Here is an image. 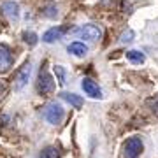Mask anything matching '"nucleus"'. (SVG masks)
I'll use <instances>...</instances> for the list:
<instances>
[{
    "label": "nucleus",
    "instance_id": "nucleus-1",
    "mask_svg": "<svg viewBox=\"0 0 158 158\" xmlns=\"http://www.w3.org/2000/svg\"><path fill=\"white\" fill-rule=\"evenodd\" d=\"M42 114H44L46 121H49L51 125H58V123H62L63 116H65V111H63V107L58 102H49L44 107Z\"/></svg>",
    "mask_w": 158,
    "mask_h": 158
},
{
    "label": "nucleus",
    "instance_id": "nucleus-2",
    "mask_svg": "<svg viewBox=\"0 0 158 158\" xmlns=\"http://www.w3.org/2000/svg\"><path fill=\"white\" fill-rule=\"evenodd\" d=\"M37 90H39L40 95H48V93H51V91L55 90V81H53V77L49 76V72H48L46 67H40V70H39Z\"/></svg>",
    "mask_w": 158,
    "mask_h": 158
},
{
    "label": "nucleus",
    "instance_id": "nucleus-3",
    "mask_svg": "<svg viewBox=\"0 0 158 158\" xmlns=\"http://www.w3.org/2000/svg\"><path fill=\"white\" fill-rule=\"evenodd\" d=\"M123 156L125 158H139V155L142 153L144 149V144H142L141 137H130L128 141L125 142V148H123Z\"/></svg>",
    "mask_w": 158,
    "mask_h": 158
},
{
    "label": "nucleus",
    "instance_id": "nucleus-4",
    "mask_svg": "<svg viewBox=\"0 0 158 158\" xmlns=\"http://www.w3.org/2000/svg\"><path fill=\"white\" fill-rule=\"evenodd\" d=\"M30 74H32V63L27 62L19 70H18V76H16V79H14V90L19 91V90L25 88V85L28 83V79H30Z\"/></svg>",
    "mask_w": 158,
    "mask_h": 158
},
{
    "label": "nucleus",
    "instance_id": "nucleus-5",
    "mask_svg": "<svg viewBox=\"0 0 158 158\" xmlns=\"http://www.w3.org/2000/svg\"><path fill=\"white\" fill-rule=\"evenodd\" d=\"M12 67V51L9 46L0 44V74L9 72Z\"/></svg>",
    "mask_w": 158,
    "mask_h": 158
},
{
    "label": "nucleus",
    "instance_id": "nucleus-6",
    "mask_svg": "<svg viewBox=\"0 0 158 158\" xmlns=\"http://www.w3.org/2000/svg\"><path fill=\"white\" fill-rule=\"evenodd\" d=\"M77 35L81 39H86V40H98L102 37V30L97 25H83L77 30Z\"/></svg>",
    "mask_w": 158,
    "mask_h": 158
},
{
    "label": "nucleus",
    "instance_id": "nucleus-7",
    "mask_svg": "<svg viewBox=\"0 0 158 158\" xmlns=\"http://www.w3.org/2000/svg\"><path fill=\"white\" fill-rule=\"evenodd\" d=\"M81 88H83V91H85L88 97H91V98H102L100 86L97 85L95 81H91L90 77H85L81 81Z\"/></svg>",
    "mask_w": 158,
    "mask_h": 158
},
{
    "label": "nucleus",
    "instance_id": "nucleus-8",
    "mask_svg": "<svg viewBox=\"0 0 158 158\" xmlns=\"http://www.w3.org/2000/svg\"><path fill=\"white\" fill-rule=\"evenodd\" d=\"M65 32H67V28H65V27H53V28H49L48 32H44L42 40H44V42H48V44H53V42H56V40L62 39Z\"/></svg>",
    "mask_w": 158,
    "mask_h": 158
},
{
    "label": "nucleus",
    "instance_id": "nucleus-9",
    "mask_svg": "<svg viewBox=\"0 0 158 158\" xmlns=\"http://www.w3.org/2000/svg\"><path fill=\"white\" fill-rule=\"evenodd\" d=\"M2 12H4L11 21H18V19H19V6H18L16 2H12V0L2 4Z\"/></svg>",
    "mask_w": 158,
    "mask_h": 158
},
{
    "label": "nucleus",
    "instance_id": "nucleus-10",
    "mask_svg": "<svg viewBox=\"0 0 158 158\" xmlns=\"http://www.w3.org/2000/svg\"><path fill=\"white\" fill-rule=\"evenodd\" d=\"M60 98H62V100H65L67 104H70V106H72V107H76V109L83 107V97H81V95L69 93V91H62V93H60Z\"/></svg>",
    "mask_w": 158,
    "mask_h": 158
},
{
    "label": "nucleus",
    "instance_id": "nucleus-11",
    "mask_svg": "<svg viewBox=\"0 0 158 158\" xmlns=\"http://www.w3.org/2000/svg\"><path fill=\"white\" fill-rule=\"evenodd\" d=\"M69 53L74 55V56H86V53H88V46L83 44V42H72V44H69Z\"/></svg>",
    "mask_w": 158,
    "mask_h": 158
},
{
    "label": "nucleus",
    "instance_id": "nucleus-12",
    "mask_svg": "<svg viewBox=\"0 0 158 158\" xmlns=\"http://www.w3.org/2000/svg\"><path fill=\"white\" fill-rule=\"evenodd\" d=\"M127 58H128V62H132L134 65H141V63H144V60H146L144 53H141V51H137V49L127 51Z\"/></svg>",
    "mask_w": 158,
    "mask_h": 158
},
{
    "label": "nucleus",
    "instance_id": "nucleus-13",
    "mask_svg": "<svg viewBox=\"0 0 158 158\" xmlns=\"http://www.w3.org/2000/svg\"><path fill=\"white\" fill-rule=\"evenodd\" d=\"M60 149L56 146H46L42 151L39 153V158H60Z\"/></svg>",
    "mask_w": 158,
    "mask_h": 158
},
{
    "label": "nucleus",
    "instance_id": "nucleus-14",
    "mask_svg": "<svg viewBox=\"0 0 158 158\" xmlns=\"http://www.w3.org/2000/svg\"><path fill=\"white\" fill-rule=\"evenodd\" d=\"M55 76H56V81L60 86H65V83H67V70L62 67V65H55Z\"/></svg>",
    "mask_w": 158,
    "mask_h": 158
},
{
    "label": "nucleus",
    "instance_id": "nucleus-15",
    "mask_svg": "<svg viewBox=\"0 0 158 158\" xmlns=\"http://www.w3.org/2000/svg\"><path fill=\"white\" fill-rule=\"evenodd\" d=\"M23 40H25V44L28 46H35L39 42V37L35 32H23Z\"/></svg>",
    "mask_w": 158,
    "mask_h": 158
},
{
    "label": "nucleus",
    "instance_id": "nucleus-16",
    "mask_svg": "<svg viewBox=\"0 0 158 158\" xmlns=\"http://www.w3.org/2000/svg\"><path fill=\"white\" fill-rule=\"evenodd\" d=\"M134 37H135V34H134V30H125L123 34H121V37H119V44H128V42H132L134 40Z\"/></svg>",
    "mask_w": 158,
    "mask_h": 158
},
{
    "label": "nucleus",
    "instance_id": "nucleus-17",
    "mask_svg": "<svg viewBox=\"0 0 158 158\" xmlns=\"http://www.w3.org/2000/svg\"><path fill=\"white\" fill-rule=\"evenodd\" d=\"M42 16H46V18H56V16H58V9H56V6H53V4L46 6L44 9H42Z\"/></svg>",
    "mask_w": 158,
    "mask_h": 158
},
{
    "label": "nucleus",
    "instance_id": "nucleus-18",
    "mask_svg": "<svg viewBox=\"0 0 158 158\" xmlns=\"http://www.w3.org/2000/svg\"><path fill=\"white\" fill-rule=\"evenodd\" d=\"M6 93H7V85L4 83V81H0V100L6 97Z\"/></svg>",
    "mask_w": 158,
    "mask_h": 158
}]
</instances>
